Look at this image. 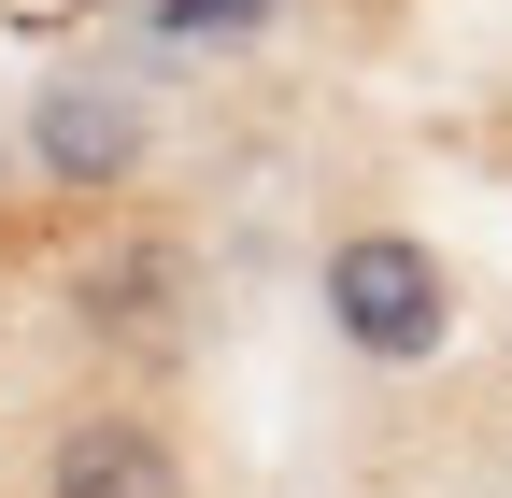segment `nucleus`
Segmentation results:
<instances>
[{"mask_svg": "<svg viewBox=\"0 0 512 498\" xmlns=\"http://www.w3.org/2000/svg\"><path fill=\"white\" fill-rule=\"evenodd\" d=\"M57 314H72V342L100 370H185L214 328V271H200V242L185 228H100L72 271H57Z\"/></svg>", "mask_w": 512, "mask_h": 498, "instance_id": "1", "label": "nucleus"}, {"mask_svg": "<svg viewBox=\"0 0 512 498\" xmlns=\"http://www.w3.org/2000/svg\"><path fill=\"white\" fill-rule=\"evenodd\" d=\"M143 157H157L143 57H57V72L29 86V171L57 185V200H128Z\"/></svg>", "mask_w": 512, "mask_h": 498, "instance_id": "2", "label": "nucleus"}, {"mask_svg": "<svg viewBox=\"0 0 512 498\" xmlns=\"http://www.w3.org/2000/svg\"><path fill=\"white\" fill-rule=\"evenodd\" d=\"M328 328L370 370H413V356H441V328H456V285H441V257L413 228H342L328 242Z\"/></svg>", "mask_w": 512, "mask_h": 498, "instance_id": "3", "label": "nucleus"}, {"mask_svg": "<svg viewBox=\"0 0 512 498\" xmlns=\"http://www.w3.org/2000/svg\"><path fill=\"white\" fill-rule=\"evenodd\" d=\"M29 498H200V470H185V427L157 399H72L43 413Z\"/></svg>", "mask_w": 512, "mask_h": 498, "instance_id": "4", "label": "nucleus"}, {"mask_svg": "<svg viewBox=\"0 0 512 498\" xmlns=\"http://www.w3.org/2000/svg\"><path fill=\"white\" fill-rule=\"evenodd\" d=\"M242 15H256V0H185L171 29H242Z\"/></svg>", "mask_w": 512, "mask_h": 498, "instance_id": "5", "label": "nucleus"}, {"mask_svg": "<svg viewBox=\"0 0 512 498\" xmlns=\"http://www.w3.org/2000/svg\"><path fill=\"white\" fill-rule=\"evenodd\" d=\"M0 356H15V314H0Z\"/></svg>", "mask_w": 512, "mask_h": 498, "instance_id": "6", "label": "nucleus"}]
</instances>
